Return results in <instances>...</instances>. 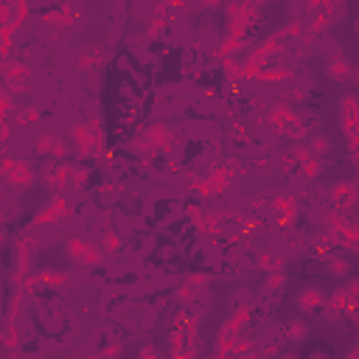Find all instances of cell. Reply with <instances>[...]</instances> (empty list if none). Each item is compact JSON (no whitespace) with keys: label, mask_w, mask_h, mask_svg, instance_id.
<instances>
[{"label":"cell","mask_w":359,"mask_h":359,"mask_svg":"<svg viewBox=\"0 0 359 359\" xmlns=\"http://www.w3.org/2000/svg\"><path fill=\"white\" fill-rule=\"evenodd\" d=\"M348 62L342 59V56H337V59H331L329 62V73L331 76H337V79H345V76H348Z\"/></svg>","instance_id":"1"},{"label":"cell","mask_w":359,"mask_h":359,"mask_svg":"<svg viewBox=\"0 0 359 359\" xmlns=\"http://www.w3.org/2000/svg\"><path fill=\"white\" fill-rule=\"evenodd\" d=\"M300 303H303V309H317L320 303H323V295H320L317 289H306L303 298H300Z\"/></svg>","instance_id":"2"},{"label":"cell","mask_w":359,"mask_h":359,"mask_svg":"<svg viewBox=\"0 0 359 359\" xmlns=\"http://www.w3.org/2000/svg\"><path fill=\"white\" fill-rule=\"evenodd\" d=\"M284 359H298V357H284Z\"/></svg>","instance_id":"3"}]
</instances>
